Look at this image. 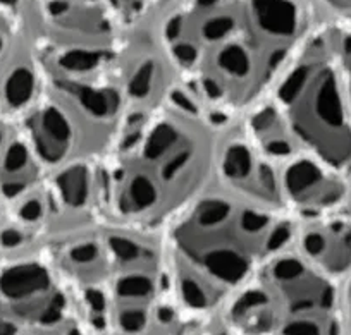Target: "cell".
I'll list each match as a JSON object with an SVG mask.
<instances>
[{
    "label": "cell",
    "mask_w": 351,
    "mask_h": 335,
    "mask_svg": "<svg viewBox=\"0 0 351 335\" xmlns=\"http://www.w3.org/2000/svg\"><path fill=\"white\" fill-rule=\"evenodd\" d=\"M150 25L180 86L228 127L271 95L317 23L310 0H162Z\"/></svg>",
    "instance_id": "6da1fadb"
},
{
    "label": "cell",
    "mask_w": 351,
    "mask_h": 335,
    "mask_svg": "<svg viewBox=\"0 0 351 335\" xmlns=\"http://www.w3.org/2000/svg\"><path fill=\"white\" fill-rule=\"evenodd\" d=\"M222 131L180 84L155 108L128 116L99 160L104 222L160 232L214 186Z\"/></svg>",
    "instance_id": "7a4b0ae2"
},
{
    "label": "cell",
    "mask_w": 351,
    "mask_h": 335,
    "mask_svg": "<svg viewBox=\"0 0 351 335\" xmlns=\"http://www.w3.org/2000/svg\"><path fill=\"white\" fill-rule=\"evenodd\" d=\"M295 222L212 186L160 231L172 296L195 323L214 320L278 253L291 248Z\"/></svg>",
    "instance_id": "3957f363"
},
{
    "label": "cell",
    "mask_w": 351,
    "mask_h": 335,
    "mask_svg": "<svg viewBox=\"0 0 351 335\" xmlns=\"http://www.w3.org/2000/svg\"><path fill=\"white\" fill-rule=\"evenodd\" d=\"M215 320L238 335H343L341 284L288 248L269 260Z\"/></svg>",
    "instance_id": "277c9868"
},
{
    "label": "cell",
    "mask_w": 351,
    "mask_h": 335,
    "mask_svg": "<svg viewBox=\"0 0 351 335\" xmlns=\"http://www.w3.org/2000/svg\"><path fill=\"white\" fill-rule=\"evenodd\" d=\"M300 151L351 179V110L326 25H317L271 91Z\"/></svg>",
    "instance_id": "5b68a950"
},
{
    "label": "cell",
    "mask_w": 351,
    "mask_h": 335,
    "mask_svg": "<svg viewBox=\"0 0 351 335\" xmlns=\"http://www.w3.org/2000/svg\"><path fill=\"white\" fill-rule=\"evenodd\" d=\"M214 184L252 205L286 215L281 171L252 147L238 123L222 131Z\"/></svg>",
    "instance_id": "8992f818"
},
{
    "label": "cell",
    "mask_w": 351,
    "mask_h": 335,
    "mask_svg": "<svg viewBox=\"0 0 351 335\" xmlns=\"http://www.w3.org/2000/svg\"><path fill=\"white\" fill-rule=\"evenodd\" d=\"M286 215L293 222L350 212L351 179L305 153L279 167Z\"/></svg>",
    "instance_id": "52a82bcc"
},
{
    "label": "cell",
    "mask_w": 351,
    "mask_h": 335,
    "mask_svg": "<svg viewBox=\"0 0 351 335\" xmlns=\"http://www.w3.org/2000/svg\"><path fill=\"white\" fill-rule=\"evenodd\" d=\"M291 248L312 269L337 284L351 277V213L295 222Z\"/></svg>",
    "instance_id": "ba28073f"
},
{
    "label": "cell",
    "mask_w": 351,
    "mask_h": 335,
    "mask_svg": "<svg viewBox=\"0 0 351 335\" xmlns=\"http://www.w3.org/2000/svg\"><path fill=\"white\" fill-rule=\"evenodd\" d=\"M238 126L252 147L278 167L302 153L285 117L271 97L246 112L238 121Z\"/></svg>",
    "instance_id": "9c48e42d"
},
{
    "label": "cell",
    "mask_w": 351,
    "mask_h": 335,
    "mask_svg": "<svg viewBox=\"0 0 351 335\" xmlns=\"http://www.w3.org/2000/svg\"><path fill=\"white\" fill-rule=\"evenodd\" d=\"M326 29L327 35H329L334 57H336L344 95H346L348 105H350L351 110V25L329 23V25H326Z\"/></svg>",
    "instance_id": "30bf717a"
},
{
    "label": "cell",
    "mask_w": 351,
    "mask_h": 335,
    "mask_svg": "<svg viewBox=\"0 0 351 335\" xmlns=\"http://www.w3.org/2000/svg\"><path fill=\"white\" fill-rule=\"evenodd\" d=\"M339 25H351V0H319Z\"/></svg>",
    "instance_id": "8fae6325"
},
{
    "label": "cell",
    "mask_w": 351,
    "mask_h": 335,
    "mask_svg": "<svg viewBox=\"0 0 351 335\" xmlns=\"http://www.w3.org/2000/svg\"><path fill=\"white\" fill-rule=\"evenodd\" d=\"M341 311H343V335H351V277L341 284Z\"/></svg>",
    "instance_id": "7c38bea8"
},
{
    "label": "cell",
    "mask_w": 351,
    "mask_h": 335,
    "mask_svg": "<svg viewBox=\"0 0 351 335\" xmlns=\"http://www.w3.org/2000/svg\"><path fill=\"white\" fill-rule=\"evenodd\" d=\"M202 335H238V334H232V332H228L226 328H222L221 325L217 323V320L214 318L212 321H208L205 330L202 332Z\"/></svg>",
    "instance_id": "4fadbf2b"
},
{
    "label": "cell",
    "mask_w": 351,
    "mask_h": 335,
    "mask_svg": "<svg viewBox=\"0 0 351 335\" xmlns=\"http://www.w3.org/2000/svg\"><path fill=\"white\" fill-rule=\"evenodd\" d=\"M350 213H351V201H350Z\"/></svg>",
    "instance_id": "5bb4252c"
}]
</instances>
